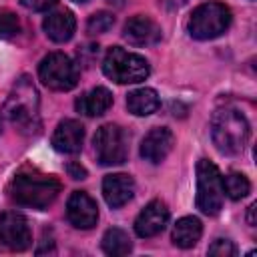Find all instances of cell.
<instances>
[{
	"mask_svg": "<svg viewBox=\"0 0 257 257\" xmlns=\"http://www.w3.org/2000/svg\"><path fill=\"white\" fill-rule=\"evenodd\" d=\"M209 255H215V257H233V255H237V247L231 241H227V239H217L209 247Z\"/></svg>",
	"mask_w": 257,
	"mask_h": 257,
	"instance_id": "24",
	"label": "cell"
},
{
	"mask_svg": "<svg viewBox=\"0 0 257 257\" xmlns=\"http://www.w3.org/2000/svg\"><path fill=\"white\" fill-rule=\"evenodd\" d=\"M223 189H225V195L233 201H241L243 197L249 195L251 191V183L245 175L241 173H231L227 177H223Z\"/></svg>",
	"mask_w": 257,
	"mask_h": 257,
	"instance_id": "21",
	"label": "cell"
},
{
	"mask_svg": "<svg viewBox=\"0 0 257 257\" xmlns=\"http://www.w3.org/2000/svg\"><path fill=\"white\" fill-rule=\"evenodd\" d=\"M161 100L153 88H137L126 96V108L135 116H149L159 108Z\"/></svg>",
	"mask_w": 257,
	"mask_h": 257,
	"instance_id": "19",
	"label": "cell"
},
{
	"mask_svg": "<svg viewBox=\"0 0 257 257\" xmlns=\"http://www.w3.org/2000/svg\"><path fill=\"white\" fill-rule=\"evenodd\" d=\"M131 249H133V243H131L126 231L112 227L102 235V251L106 255H126V253H131Z\"/></svg>",
	"mask_w": 257,
	"mask_h": 257,
	"instance_id": "20",
	"label": "cell"
},
{
	"mask_svg": "<svg viewBox=\"0 0 257 257\" xmlns=\"http://www.w3.org/2000/svg\"><path fill=\"white\" fill-rule=\"evenodd\" d=\"M133 193H135V181L126 173H112V175H106L102 181L104 201L112 209L126 205L133 199Z\"/></svg>",
	"mask_w": 257,
	"mask_h": 257,
	"instance_id": "14",
	"label": "cell"
},
{
	"mask_svg": "<svg viewBox=\"0 0 257 257\" xmlns=\"http://www.w3.org/2000/svg\"><path fill=\"white\" fill-rule=\"evenodd\" d=\"M0 131H2V122H0Z\"/></svg>",
	"mask_w": 257,
	"mask_h": 257,
	"instance_id": "29",
	"label": "cell"
},
{
	"mask_svg": "<svg viewBox=\"0 0 257 257\" xmlns=\"http://www.w3.org/2000/svg\"><path fill=\"white\" fill-rule=\"evenodd\" d=\"M74 2H86V0H74Z\"/></svg>",
	"mask_w": 257,
	"mask_h": 257,
	"instance_id": "28",
	"label": "cell"
},
{
	"mask_svg": "<svg viewBox=\"0 0 257 257\" xmlns=\"http://www.w3.org/2000/svg\"><path fill=\"white\" fill-rule=\"evenodd\" d=\"M203 235V225L197 217H183L175 223L173 227V243L181 249H191L193 245H197V241Z\"/></svg>",
	"mask_w": 257,
	"mask_h": 257,
	"instance_id": "18",
	"label": "cell"
},
{
	"mask_svg": "<svg viewBox=\"0 0 257 257\" xmlns=\"http://www.w3.org/2000/svg\"><path fill=\"white\" fill-rule=\"evenodd\" d=\"M102 72L116 84H135L149 76L151 66L145 56L126 52L120 46H112L102 60Z\"/></svg>",
	"mask_w": 257,
	"mask_h": 257,
	"instance_id": "4",
	"label": "cell"
},
{
	"mask_svg": "<svg viewBox=\"0 0 257 257\" xmlns=\"http://www.w3.org/2000/svg\"><path fill=\"white\" fill-rule=\"evenodd\" d=\"M122 34L133 46H151L161 40V26L151 16L137 14L126 20Z\"/></svg>",
	"mask_w": 257,
	"mask_h": 257,
	"instance_id": "13",
	"label": "cell"
},
{
	"mask_svg": "<svg viewBox=\"0 0 257 257\" xmlns=\"http://www.w3.org/2000/svg\"><path fill=\"white\" fill-rule=\"evenodd\" d=\"M94 153L100 165H120L128 155V137L118 124H102L94 139Z\"/></svg>",
	"mask_w": 257,
	"mask_h": 257,
	"instance_id": "8",
	"label": "cell"
},
{
	"mask_svg": "<svg viewBox=\"0 0 257 257\" xmlns=\"http://www.w3.org/2000/svg\"><path fill=\"white\" fill-rule=\"evenodd\" d=\"M74 106L84 116H100L112 106V92L104 86H96V88L80 94L76 98Z\"/></svg>",
	"mask_w": 257,
	"mask_h": 257,
	"instance_id": "17",
	"label": "cell"
},
{
	"mask_svg": "<svg viewBox=\"0 0 257 257\" xmlns=\"http://www.w3.org/2000/svg\"><path fill=\"white\" fill-rule=\"evenodd\" d=\"M10 199L16 205L30 207V209H46L54 203L60 193V183L52 175L42 173H18L8 187Z\"/></svg>",
	"mask_w": 257,
	"mask_h": 257,
	"instance_id": "1",
	"label": "cell"
},
{
	"mask_svg": "<svg viewBox=\"0 0 257 257\" xmlns=\"http://www.w3.org/2000/svg\"><path fill=\"white\" fill-rule=\"evenodd\" d=\"M249 122L237 108L225 106L215 110L211 118V135L217 149L225 155H239L249 141Z\"/></svg>",
	"mask_w": 257,
	"mask_h": 257,
	"instance_id": "3",
	"label": "cell"
},
{
	"mask_svg": "<svg viewBox=\"0 0 257 257\" xmlns=\"http://www.w3.org/2000/svg\"><path fill=\"white\" fill-rule=\"evenodd\" d=\"M4 116L22 133L38 131V92L28 76H22L14 82L12 90L2 108Z\"/></svg>",
	"mask_w": 257,
	"mask_h": 257,
	"instance_id": "2",
	"label": "cell"
},
{
	"mask_svg": "<svg viewBox=\"0 0 257 257\" xmlns=\"http://www.w3.org/2000/svg\"><path fill=\"white\" fill-rule=\"evenodd\" d=\"M42 28L52 42H66L76 30V18L70 10H56L44 18Z\"/></svg>",
	"mask_w": 257,
	"mask_h": 257,
	"instance_id": "16",
	"label": "cell"
},
{
	"mask_svg": "<svg viewBox=\"0 0 257 257\" xmlns=\"http://www.w3.org/2000/svg\"><path fill=\"white\" fill-rule=\"evenodd\" d=\"M255 207H257L255 203H253V205H249V215H247V221H249V225H251V227L255 225Z\"/></svg>",
	"mask_w": 257,
	"mask_h": 257,
	"instance_id": "27",
	"label": "cell"
},
{
	"mask_svg": "<svg viewBox=\"0 0 257 257\" xmlns=\"http://www.w3.org/2000/svg\"><path fill=\"white\" fill-rule=\"evenodd\" d=\"M18 30H20V22H18L16 14L6 8H0V40L12 38Z\"/></svg>",
	"mask_w": 257,
	"mask_h": 257,
	"instance_id": "23",
	"label": "cell"
},
{
	"mask_svg": "<svg viewBox=\"0 0 257 257\" xmlns=\"http://www.w3.org/2000/svg\"><path fill=\"white\" fill-rule=\"evenodd\" d=\"M38 76L52 90H70L78 82V66L64 52H50L38 64Z\"/></svg>",
	"mask_w": 257,
	"mask_h": 257,
	"instance_id": "7",
	"label": "cell"
},
{
	"mask_svg": "<svg viewBox=\"0 0 257 257\" xmlns=\"http://www.w3.org/2000/svg\"><path fill=\"white\" fill-rule=\"evenodd\" d=\"M112 24H114V16H112L110 12L100 10V12H94V14L88 18V22H86V30H88L90 34H102V32L110 30Z\"/></svg>",
	"mask_w": 257,
	"mask_h": 257,
	"instance_id": "22",
	"label": "cell"
},
{
	"mask_svg": "<svg viewBox=\"0 0 257 257\" xmlns=\"http://www.w3.org/2000/svg\"><path fill=\"white\" fill-rule=\"evenodd\" d=\"M56 0H20L22 6H26L28 10H34V12H42V10H48L50 6H54Z\"/></svg>",
	"mask_w": 257,
	"mask_h": 257,
	"instance_id": "25",
	"label": "cell"
},
{
	"mask_svg": "<svg viewBox=\"0 0 257 257\" xmlns=\"http://www.w3.org/2000/svg\"><path fill=\"white\" fill-rule=\"evenodd\" d=\"M66 171H68V175H70L72 179H84V177H86V169L80 167L78 163H68Z\"/></svg>",
	"mask_w": 257,
	"mask_h": 257,
	"instance_id": "26",
	"label": "cell"
},
{
	"mask_svg": "<svg viewBox=\"0 0 257 257\" xmlns=\"http://www.w3.org/2000/svg\"><path fill=\"white\" fill-rule=\"evenodd\" d=\"M175 145V137L167 126H157L151 128L145 139L141 141V157L153 165L165 161V157L171 153Z\"/></svg>",
	"mask_w": 257,
	"mask_h": 257,
	"instance_id": "12",
	"label": "cell"
},
{
	"mask_svg": "<svg viewBox=\"0 0 257 257\" xmlns=\"http://www.w3.org/2000/svg\"><path fill=\"white\" fill-rule=\"evenodd\" d=\"M169 223V209L163 201L155 199L149 205H145V209L137 215L135 219V233L143 239L155 237L159 235Z\"/></svg>",
	"mask_w": 257,
	"mask_h": 257,
	"instance_id": "11",
	"label": "cell"
},
{
	"mask_svg": "<svg viewBox=\"0 0 257 257\" xmlns=\"http://www.w3.org/2000/svg\"><path fill=\"white\" fill-rule=\"evenodd\" d=\"M0 243L10 251H26L32 243L28 221L14 211L0 215Z\"/></svg>",
	"mask_w": 257,
	"mask_h": 257,
	"instance_id": "9",
	"label": "cell"
},
{
	"mask_svg": "<svg viewBox=\"0 0 257 257\" xmlns=\"http://www.w3.org/2000/svg\"><path fill=\"white\" fill-rule=\"evenodd\" d=\"M225 201L223 175L217 165L201 159L197 163V209L205 215H217Z\"/></svg>",
	"mask_w": 257,
	"mask_h": 257,
	"instance_id": "6",
	"label": "cell"
},
{
	"mask_svg": "<svg viewBox=\"0 0 257 257\" xmlns=\"http://www.w3.org/2000/svg\"><path fill=\"white\" fill-rule=\"evenodd\" d=\"M82 141H84V126L74 118H66L58 122V126L52 133V147L58 153L74 155L82 149Z\"/></svg>",
	"mask_w": 257,
	"mask_h": 257,
	"instance_id": "15",
	"label": "cell"
},
{
	"mask_svg": "<svg viewBox=\"0 0 257 257\" xmlns=\"http://www.w3.org/2000/svg\"><path fill=\"white\" fill-rule=\"evenodd\" d=\"M231 10L221 2H205L197 6L187 22L189 34L197 40H211L221 36L231 26Z\"/></svg>",
	"mask_w": 257,
	"mask_h": 257,
	"instance_id": "5",
	"label": "cell"
},
{
	"mask_svg": "<svg viewBox=\"0 0 257 257\" xmlns=\"http://www.w3.org/2000/svg\"><path fill=\"white\" fill-rule=\"evenodd\" d=\"M66 217L76 229H92L98 221L96 201L84 191H74L66 203Z\"/></svg>",
	"mask_w": 257,
	"mask_h": 257,
	"instance_id": "10",
	"label": "cell"
}]
</instances>
